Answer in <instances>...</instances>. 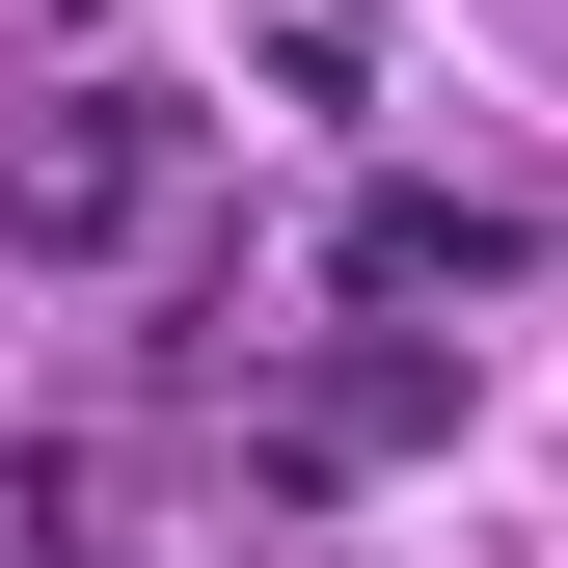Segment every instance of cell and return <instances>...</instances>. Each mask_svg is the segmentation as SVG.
Here are the masks:
<instances>
[{
  "mask_svg": "<svg viewBox=\"0 0 568 568\" xmlns=\"http://www.w3.org/2000/svg\"><path fill=\"white\" fill-rule=\"evenodd\" d=\"M163 163H190V109H0V217H28L54 271H82L109 217H163Z\"/></svg>",
  "mask_w": 568,
  "mask_h": 568,
  "instance_id": "obj_1",
  "label": "cell"
},
{
  "mask_svg": "<svg viewBox=\"0 0 568 568\" xmlns=\"http://www.w3.org/2000/svg\"><path fill=\"white\" fill-rule=\"evenodd\" d=\"M352 298H515V217L487 190H352Z\"/></svg>",
  "mask_w": 568,
  "mask_h": 568,
  "instance_id": "obj_2",
  "label": "cell"
}]
</instances>
